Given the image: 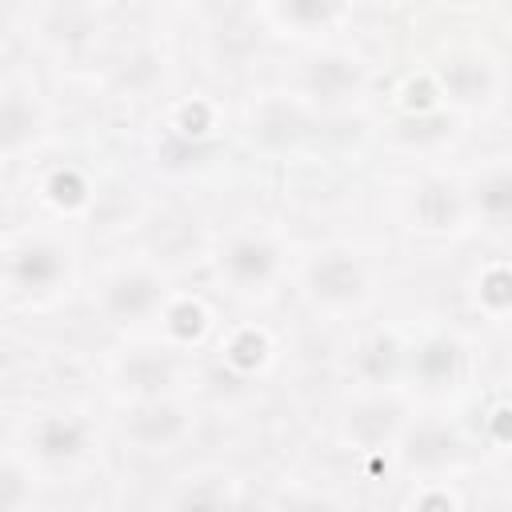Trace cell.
<instances>
[{"instance_id":"cell-1","label":"cell","mask_w":512,"mask_h":512,"mask_svg":"<svg viewBox=\"0 0 512 512\" xmlns=\"http://www.w3.org/2000/svg\"><path fill=\"white\" fill-rule=\"evenodd\" d=\"M308 288L316 300L324 304H348L364 292V272L352 256L344 252H324L312 268H308Z\"/></svg>"},{"instance_id":"cell-2","label":"cell","mask_w":512,"mask_h":512,"mask_svg":"<svg viewBox=\"0 0 512 512\" xmlns=\"http://www.w3.org/2000/svg\"><path fill=\"white\" fill-rule=\"evenodd\" d=\"M8 276L16 288L24 292H40V288H52L60 276H64V252L48 240H32L24 248L12 252L8 260Z\"/></svg>"},{"instance_id":"cell-3","label":"cell","mask_w":512,"mask_h":512,"mask_svg":"<svg viewBox=\"0 0 512 512\" xmlns=\"http://www.w3.org/2000/svg\"><path fill=\"white\" fill-rule=\"evenodd\" d=\"M160 304V280L152 272H124L104 288V312L112 320H140Z\"/></svg>"},{"instance_id":"cell-4","label":"cell","mask_w":512,"mask_h":512,"mask_svg":"<svg viewBox=\"0 0 512 512\" xmlns=\"http://www.w3.org/2000/svg\"><path fill=\"white\" fill-rule=\"evenodd\" d=\"M224 272L232 284L240 288H260L272 280L276 272V248L268 240H256V236H240L228 244L224 252Z\"/></svg>"},{"instance_id":"cell-5","label":"cell","mask_w":512,"mask_h":512,"mask_svg":"<svg viewBox=\"0 0 512 512\" xmlns=\"http://www.w3.org/2000/svg\"><path fill=\"white\" fill-rule=\"evenodd\" d=\"M184 428H188V416L176 404H164V400H148L128 420V436L144 448H168L184 436Z\"/></svg>"},{"instance_id":"cell-6","label":"cell","mask_w":512,"mask_h":512,"mask_svg":"<svg viewBox=\"0 0 512 512\" xmlns=\"http://www.w3.org/2000/svg\"><path fill=\"white\" fill-rule=\"evenodd\" d=\"M440 84H444L448 96H456L464 104H476V100H484L492 92V68L480 56H452L440 68Z\"/></svg>"},{"instance_id":"cell-7","label":"cell","mask_w":512,"mask_h":512,"mask_svg":"<svg viewBox=\"0 0 512 512\" xmlns=\"http://www.w3.org/2000/svg\"><path fill=\"white\" fill-rule=\"evenodd\" d=\"M460 368V344L448 340V336H432L424 340L416 352H412V372L424 380V384H448Z\"/></svg>"},{"instance_id":"cell-8","label":"cell","mask_w":512,"mask_h":512,"mask_svg":"<svg viewBox=\"0 0 512 512\" xmlns=\"http://www.w3.org/2000/svg\"><path fill=\"white\" fill-rule=\"evenodd\" d=\"M400 424V408L396 404H384V400H368L360 408H352L348 416V436L356 444H384Z\"/></svg>"},{"instance_id":"cell-9","label":"cell","mask_w":512,"mask_h":512,"mask_svg":"<svg viewBox=\"0 0 512 512\" xmlns=\"http://www.w3.org/2000/svg\"><path fill=\"white\" fill-rule=\"evenodd\" d=\"M32 444H36V452L44 460H68V456H76L84 448V428L76 420H68V416H48V420L36 424Z\"/></svg>"},{"instance_id":"cell-10","label":"cell","mask_w":512,"mask_h":512,"mask_svg":"<svg viewBox=\"0 0 512 512\" xmlns=\"http://www.w3.org/2000/svg\"><path fill=\"white\" fill-rule=\"evenodd\" d=\"M456 216H460V196L452 184L432 180L416 192V220L424 228H448V224H456Z\"/></svg>"},{"instance_id":"cell-11","label":"cell","mask_w":512,"mask_h":512,"mask_svg":"<svg viewBox=\"0 0 512 512\" xmlns=\"http://www.w3.org/2000/svg\"><path fill=\"white\" fill-rule=\"evenodd\" d=\"M124 384L140 396H160L172 384V364L156 352H136L124 360Z\"/></svg>"},{"instance_id":"cell-12","label":"cell","mask_w":512,"mask_h":512,"mask_svg":"<svg viewBox=\"0 0 512 512\" xmlns=\"http://www.w3.org/2000/svg\"><path fill=\"white\" fill-rule=\"evenodd\" d=\"M476 208L488 220H512V172L496 168L476 184Z\"/></svg>"},{"instance_id":"cell-13","label":"cell","mask_w":512,"mask_h":512,"mask_svg":"<svg viewBox=\"0 0 512 512\" xmlns=\"http://www.w3.org/2000/svg\"><path fill=\"white\" fill-rule=\"evenodd\" d=\"M452 452H456V436L448 428H436V424L416 428L412 440H408V460L412 464H428L432 468V464H444Z\"/></svg>"},{"instance_id":"cell-14","label":"cell","mask_w":512,"mask_h":512,"mask_svg":"<svg viewBox=\"0 0 512 512\" xmlns=\"http://www.w3.org/2000/svg\"><path fill=\"white\" fill-rule=\"evenodd\" d=\"M352 84H356V68H352L348 60H320V64L312 68V88H316L324 100L344 96Z\"/></svg>"},{"instance_id":"cell-15","label":"cell","mask_w":512,"mask_h":512,"mask_svg":"<svg viewBox=\"0 0 512 512\" xmlns=\"http://www.w3.org/2000/svg\"><path fill=\"white\" fill-rule=\"evenodd\" d=\"M28 132H32V108H28L16 92H8V96H4V112H0V136H4V148H16Z\"/></svg>"},{"instance_id":"cell-16","label":"cell","mask_w":512,"mask_h":512,"mask_svg":"<svg viewBox=\"0 0 512 512\" xmlns=\"http://www.w3.org/2000/svg\"><path fill=\"white\" fill-rule=\"evenodd\" d=\"M168 328H172V336H180V340L200 336V332H204V308L192 304V300L172 304V312H168Z\"/></svg>"},{"instance_id":"cell-17","label":"cell","mask_w":512,"mask_h":512,"mask_svg":"<svg viewBox=\"0 0 512 512\" xmlns=\"http://www.w3.org/2000/svg\"><path fill=\"white\" fill-rule=\"evenodd\" d=\"M264 352H268V340L260 336V332H240L232 344H228V360L236 364V368H256L260 360H264Z\"/></svg>"},{"instance_id":"cell-18","label":"cell","mask_w":512,"mask_h":512,"mask_svg":"<svg viewBox=\"0 0 512 512\" xmlns=\"http://www.w3.org/2000/svg\"><path fill=\"white\" fill-rule=\"evenodd\" d=\"M180 512H228V500L216 484H196L180 496Z\"/></svg>"},{"instance_id":"cell-19","label":"cell","mask_w":512,"mask_h":512,"mask_svg":"<svg viewBox=\"0 0 512 512\" xmlns=\"http://www.w3.org/2000/svg\"><path fill=\"white\" fill-rule=\"evenodd\" d=\"M392 368H396V344L388 340V336H380V340H372V348L364 352V372L372 376V380H388L392 376Z\"/></svg>"},{"instance_id":"cell-20","label":"cell","mask_w":512,"mask_h":512,"mask_svg":"<svg viewBox=\"0 0 512 512\" xmlns=\"http://www.w3.org/2000/svg\"><path fill=\"white\" fill-rule=\"evenodd\" d=\"M480 300L492 304V308L512 304V272H508V268H492V272H484V280H480Z\"/></svg>"},{"instance_id":"cell-21","label":"cell","mask_w":512,"mask_h":512,"mask_svg":"<svg viewBox=\"0 0 512 512\" xmlns=\"http://www.w3.org/2000/svg\"><path fill=\"white\" fill-rule=\"evenodd\" d=\"M48 192H52V200H56V204L76 208V204L84 200V180H80L76 172H56V176L48 180Z\"/></svg>"},{"instance_id":"cell-22","label":"cell","mask_w":512,"mask_h":512,"mask_svg":"<svg viewBox=\"0 0 512 512\" xmlns=\"http://www.w3.org/2000/svg\"><path fill=\"white\" fill-rule=\"evenodd\" d=\"M336 12H340L336 4H316V0H292V4L280 8L284 20H328Z\"/></svg>"},{"instance_id":"cell-23","label":"cell","mask_w":512,"mask_h":512,"mask_svg":"<svg viewBox=\"0 0 512 512\" xmlns=\"http://www.w3.org/2000/svg\"><path fill=\"white\" fill-rule=\"evenodd\" d=\"M280 512H336L328 500H320V496H304V492H296V496H288L284 504H280Z\"/></svg>"},{"instance_id":"cell-24","label":"cell","mask_w":512,"mask_h":512,"mask_svg":"<svg viewBox=\"0 0 512 512\" xmlns=\"http://www.w3.org/2000/svg\"><path fill=\"white\" fill-rule=\"evenodd\" d=\"M16 500H20V472L8 464V468H4V496H0V508L8 512V508H16Z\"/></svg>"},{"instance_id":"cell-25","label":"cell","mask_w":512,"mask_h":512,"mask_svg":"<svg viewBox=\"0 0 512 512\" xmlns=\"http://www.w3.org/2000/svg\"><path fill=\"white\" fill-rule=\"evenodd\" d=\"M416 512H452V500L444 492H428V496H420Z\"/></svg>"},{"instance_id":"cell-26","label":"cell","mask_w":512,"mask_h":512,"mask_svg":"<svg viewBox=\"0 0 512 512\" xmlns=\"http://www.w3.org/2000/svg\"><path fill=\"white\" fill-rule=\"evenodd\" d=\"M204 120H208V112H204V104H196V108H188V112H184V132H204Z\"/></svg>"}]
</instances>
